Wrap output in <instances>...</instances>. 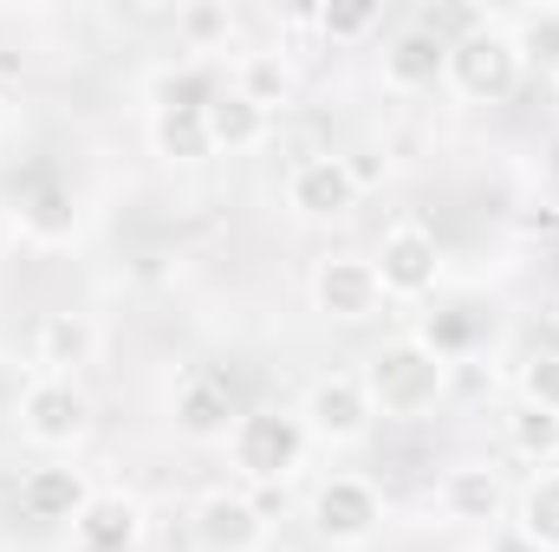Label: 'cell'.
Returning <instances> with one entry per match:
<instances>
[{"label": "cell", "mask_w": 559, "mask_h": 552, "mask_svg": "<svg viewBox=\"0 0 559 552\" xmlns=\"http://www.w3.org/2000/svg\"><path fill=\"white\" fill-rule=\"evenodd\" d=\"M358 377H365V397H371V410L384 416V422H423V416H436L449 404L455 364H449V351L436 338L404 332V338H384L365 358Z\"/></svg>", "instance_id": "cell-1"}, {"label": "cell", "mask_w": 559, "mask_h": 552, "mask_svg": "<svg viewBox=\"0 0 559 552\" xmlns=\"http://www.w3.org/2000/svg\"><path fill=\"white\" fill-rule=\"evenodd\" d=\"M521 46L508 33V20H475L468 33H449V59H442V85L462 105H508L521 92Z\"/></svg>", "instance_id": "cell-2"}, {"label": "cell", "mask_w": 559, "mask_h": 552, "mask_svg": "<svg viewBox=\"0 0 559 552\" xmlns=\"http://www.w3.org/2000/svg\"><path fill=\"white\" fill-rule=\"evenodd\" d=\"M222 448H228V468H235L248 488H280V481H293V475L306 468L312 435H306L299 410H274V404H261V410L235 416V429H228Z\"/></svg>", "instance_id": "cell-3"}, {"label": "cell", "mask_w": 559, "mask_h": 552, "mask_svg": "<svg viewBox=\"0 0 559 552\" xmlns=\"http://www.w3.org/2000/svg\"><path fill=\"white\" fill-rule=\"evenodd\" d=\"M384 514H391V507H384V488H378L371 475H352V468L325 475V481L306 494V520H312V533L332 552L371 547V540L384 533Z\"/></svg>", "instance_id": "cell-4"}, {"label": "cell", "mask_w": 559, "mask_h": 552, "mask_svg": "<svg viewBox=\"0 0 559 552\" xmlns=\"http://www.w3.org/2000/svg\"><path fill=\"white\" fill-rule=\"evenodd\" d=\"M280 202H286V215L306 221V228H338V221L358 215L365 189H358V176H352V156H338V149H312V156H299V163L286 169Z\"/></svg>", "instance_id": "cell-5"}, {"label": "cell", "mask_w": 559, "mask_h": 552, "mask_svg": "<svg viewBox=\"0 0 559 552\" xmlns=\"http://www.w3.org/2000/svg\"><path fill=\"white\" fill-rule=\"evenodd\" d=\"M13 429L39 448V455H72L92 435V397L79 377H33L13 397Z\"/></svg>", "instance_id": "cell-6"}, {"label": "cell", "mask_w": 559, "mask_h": 552, "mask_svg": "<svg viewBox=\"0 0 559 552\" xmlns=\"http://www.w3.org/2000/svg\"><path fill=\"white\" fill-rule=\"evenodd\" d=\"M514 514V488L501 481L495 461H449L436 481V520L455 533H495Z\"/></svg>", "instance_id": "cell-7"}, {"label": "cell", "mask_w": 559, "mask_h": 552, "mask_svg": "<svg viewBox=\"0 0 559 552\" xmlns=\"http://www.w3.org/2000/svg\"><path fill=\"white\" fill-rule=\"evenodd\" d=\"M293 410H299L306 435H312L319 448H358V442L378 429V410H371L358 371H325V377H312Z\"/></svg>", "instance_id": "cell-8"}, {"label": "cell", "mask_w": 559, "mask_h": 552, "mask_svg": "<svg viewBox=\"0 0 559 552\" xmlns=\"http://www.w3.org/2000/svg\"><path fill=\"white\" fill-rule=\"evenodd\" d=\"M371 267H378L384 299L417 305V299H429V292L442 286V241H436V228H423V221L404 215V221H391V228H384V241H378Z\"/></svg>", "instance_id": "cell-9"}, {"label": "cell", "mask_w": 559, "mask_h": 552, "mask_svg": "<svg viewBox=\"0 0 559 552\" xmlns=\"http://www.w3.org/2000/svg\"><path fill=\"white\" fill-rule=\"evenodd\" d=\"M189 540L202 552H267L274 547V520L254 494L241 488H209L189 507Z\"/></svg>", "instance_id": "cell-10"}, {"label": "cell", "mask_w": 559, "mask_h": 552, "mask_svg": "<svg viewBox=\"0 0 559 552\" xmlns=\"http://www.w3.org/2000/svg\"><path fill=\"white\" fill-rule=\"evenodd\" d=\"M312 312L319 319H332V325H371L391 299H384V286H378V267H371V254H325L319 267H312Z\"/></svg>", "instance_id": "cell-11"}, {"label": "cell", "mask_w": 559, "mask_h": 552, "mask_svg": "<svg viewBox=\"0 0 559 552\" xmlns=\"http://www.w3.org/2000/svg\"><path fill=\"white\" fill-rule=\"evenodd\" d=\"M98 351H105V332H98L92 312H46L39 332H33L39 377H79V371L98 364Z\"/></svg>", "instance_id": "cell-12"}, {"label": "cell", "mask_w": 559, "mask_h": 552, "mask_svg": "<svg viewBox=\"0 0 559 552\" xmlns=\"http://www.w3.org/2000/svg\"><path fill=\"white\" fill-rule=\"evenodd\" d=\"M442 59H449V39L436 33V26H397L391 39H384V92H397V98H417V92H436L442 85Z\"/></svg>", "instance_id": "cell-13"}, {"label": "cell", "mask_w": 559, "mask_h": 552, "mask_svg": "<svg viewBox=\"0 0 559 552\" xmlns=\"http://www.w3.org/2000/svg\"><path fill=\"white\" fill-rule=\"evenodd\" d=\"M235 397H228V384L215 377V371H189L182 384H176V397H169V422H176V435L182 442H202V448H215V442H228V429H235Z\"/></svg>", "instance_id": "cell-14"}, {"label": "cell", "mask_w": 559, "mask_h": 552, "mask_svg": "<svg viewBox=\"0 0 559 552\" xmlns=\"http://www.w3.org/2000/svg\"><path fill=\"white\" fill-rule=\"evenodd\" d=\"M143 501L124 488H98L85 514L72 520V552H138L143 547Z\"/></svg>", "instance_id": "cell-15"}, {"label": "cell", "mask_w": 559, "mask_h": 552, "mask_svg": "<svg viewBox=\"0 0 559 552\" xmlns=\"http://www.w3.org/2000/svg\"><path fill=\"white\" fill-rule=\"evenodd\" d=\"M92 494H98V488L85 481V468H72V461H59V455L20 475V514H26V520H46V527H72Z\"/></svg>", "instance_id": "cell-16"}, {"label": "cell", "mask_w": 559, "mask_h": 552, "mask_svg": "<svg viewBox=\"0 0 559 552\" xmlns=\"http://www.w3.org/2000/svg\"><path fill=\"white\" fill-rule=\"evenodd\" d=\"M202 118H209L215 156H248V149H261V143L274 137V111H261V105L241 98L235 85H215V98L202 105Z\"/></svg>", "instance_id": "cell-17"}, {"label": "cell", "mask_w": 559, "mask_h": 552, "mask_svg": "<svg viewBox=\"0 0 559 552\" xmlns=\"http://www.w3.org/2000/svg\"><path fill=\"white\" fill-rule=\"evenodd\" d=\"M508 527H514V540L527 552H559V468L527 475V488L514 494Z\"/></svg>", "instance_id": "cell-18"}, {"label": "cell", "mask_w": 559, "mask_h": 552, "mask_svg": "<svg viewBox=\"0 0 559 552\" xmlns=\"http://www.w3.org/2000/svg\"><path fill=\"white\" fill-rule=\"evenodd\" d=\"M150 149H156L163 163H182V169L209 163L215 143H209V118H202V105H156V111H150Z\"/></svg>", "instance_id": "cell-19"}, {"label": "cell", "mask_w": 559, "mask_h": 552, "mask_svg": "<svg viewBox=\"0 0 559 552\" xmlns=\"http://www.w3.org/2000/svg\"><path fill=\"white\" fill-rule=\"evenodd\" d=\"M501 442L521 468H559V410H540V404H514L501 416Z\"/></svg>", "instance_id": "cell-20"}, {"label": "cell", "mask_w": 559, "mask_h": 552, "mask_svg": "<svg viewBox=\"0 0 559 552\" xmlns=\"http://www.w3.org/2000/svg\"><path fill=\"white\" fill-rule=\"evenodd\" d=\"M228 85H235L241 98H254L261 111H286V105H293V65H286L280 52H241Z\"/></svg>", "instance_id": "cell-21"}, {"label": "cell", "mask_w": 559, "mask_h": 552, "mask_svg": "<svg viewBox=\"0 0 559 552\" xmlns=\"http://www.w3.org/2000/svg\"><path fill=\"white\" fill-rule=\"evenodd\" d=\"M235 7H222V0H195V7H182L176 13V39H182V52H228V39H235Z\"/></svg>", "instance_id": "cell-22"}, {"label": "cell", "mask_w": 559, "mask_h": 552, "mask_svg": "<svg viewBox=\"0 0 559 552\" xmlns=\"http://www.w3.org/2000/svg\"><path fill=\"white\" fill-rule=\"evenodd\" d=\"M312 26L332 39V46H358L384 26V7L378 0H332V7H312Z\"/></svg>", "instance_id": "cell-23"}, {"label": "cell", "mask_w": 559, "mask_h": 552, "mask_svg": "<svg viewBox=\"0 0 559 552\" xmlns=\"http://www.w3.org/2000/svg\"><path fill=\"white\" fill-rule=\"evenodd\" d=\"M514 46H521V59H534V52H547L559 65V7H534V13H521L514 26Z\"/></svg>", "instance_id": "cell-24"}, {"label": "cell", "mask_w": 559, "mask_h": 552, "mask_svg": "<svg viewBox=\"0 0 559 552\" xmlns=\"http://www.w3.org/2000/svg\"><path fill=\"white\" fill-rule=\"evenodd\" d=\"M521 404L559 410V351H534V358L521 364Z\"/></svg>", "instance_id": "cell-25"}, {"label": "cell", "mask_w": 559, "mask_h": 552, "mask_svg": "<svg viewBox=\"0 0 559 552\" xmlns=\"http://www.w3.org/2000/svg\"><path fill=\"white\" fill-rule=\"evenodd\" d=\"M20 241H26V228H20V215H13V208L0 202V261H7V254H13Z\"/></svg>", "instance_id": "cell-26"}, {"label": "cell", "mask_w": 559, "mask_h": 552, "mask_svg": "<svg viewBox=\"0 0 559 552\" xmlns=\"http://www.w3.org/2000/svg\"><path fill=\"white\" fill-rule=\"evenodd\" d=\"M547 325H554V338H559V292H554V305H547Z\"/></svg>", "instance_id": "cell-27"}, {"label": "cell", "mask_w": 559, "mask_h": 552, "mask_svg": "<svg viewBox=\"0 0 559 552\" xmlns=\"http://www.w3.org/2000/svg\"><path fill=\"white\" fill-rule=\"evenodd\" d=\"M554 105H559V65H554Z\"/></svg>", "instance_id": "cell-28"}, {"label": "cell", "mask_w": 559, "mask_h": 552, "mask_svg": "<svg viewBox=\"0 0 559 552\" xmlns=\"http://www.w3.org/2000/svg\"><path fill=\"white\" fill-rule=\"evenodd\" d=\"M0 79H7V65H0Z\"/></svg>", "instance_id": "cell-29"}]
</instances>
